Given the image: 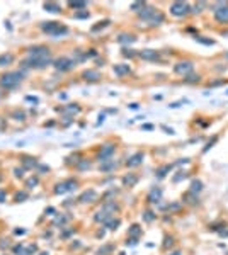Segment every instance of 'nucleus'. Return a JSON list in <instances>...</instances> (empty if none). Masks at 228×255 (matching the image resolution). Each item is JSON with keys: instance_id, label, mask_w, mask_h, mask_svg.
<instances>
[{"instance_id": "1", "label": "nucleus", "mask_w": 228, "mask_h": 255, "mask_svg": "<svg viewBox=\"0 0 228 255\" xmlns=\"http://www.w3.org/2000/svg\"><path fill=\"white\" fill-rule=\"evenodd\" d=\"M140 17H142L143 21H147V22H150L151 26H157V24H160L162 21H164L162 12H158L157 9H150V7L143 9L142 12H140Z\"/></svg>"}, {"instance_id": "2", "label": "nucleus", "mask_w": 228, "mask_h": 255, "mask_svg": "<svg viewBox=\"0 0 228 255\" xmlns=\"http://www.w3.org/2000/svg\"><path fill=\"white\" fill-rule=\"evenodd\" d=\"M21 80H22V73L16 72V73H5L2 76V80H0V83H2L5 89H16L21 83Z\"/></svg>"}, {"instance_id": "3", "label": "nucleus", "mask_w": 228, "mask_h": 255, "mask_svg": "<svg viewBox=\"0 0 228 255\" xmlns=\"http://www.w3.org/2000/svg\"><path fill=\"white\" fill-rule=\"evenodd\" d=\"M41 29L51 36H60V34H67L68 32V29L65 26H61L60 22H44L41 26Z\"/></svg>"}, {"instance_id": "4", "label": "nucleus", "mask_w": 228, "mask_h": 255, "mask_svg": "<svg viewBox=\"0 0 228 255\" xmlns=\"http://www.w3.org/2000/svg\"><path fill=\"white\" fill-rule=\"evenodd\" d=\"M170 12H172V16H175V17H182L189 12V5H187L186 2H174L170 5Z\"/></svg>"}, {"instance_id": "5", "label": "nucleus", "mask_w": 228, "mask_h": 255, "mask_svg": "<svg viewBox=\"0 0 228 255\" xmlns=\"http://www.w3.org/2000/svg\"><path fill=\"white\" fill-rule=\"evenodd\" d=\"M75 63H77L75 60H72V58H65V56H63V58H58V60L55 61V67H56V70L67 72V70H70V68H73Z\"/></svg>"}, {"instance_id": "6", "label": "nucleus", "mask_w": 228, "mask_h": 255, "mask_svg": "<svg viewBox=\"0 0 228 255\" xmlns=\"http://www.w3.org/2000/svg\"><path fill=\"white\" fill-rule=\"evenodd\" d=\"M220 5V9H216L215 10V17H216V21L218 22H228V5L225 2H220L218 3Z\"/></svg>"}, {"instance_id": "7", "label": "nucleus", "mask_w": 228, "mask_h": 255, "mask_svg": "<svg viewBox=\"0 0 228 255\" xmlns=\"http://www.w3.org/2000/svg\"><path fill=\"white\" fill-rule=\"evenodd\" d=\"M174 70H175V73H179V75H187V73L193 72V63H191V61H179Z\"/></svg>"}, {"instance_id": "8", "label": "nucleus", "mask_w": 228, "mask_h": 255, "mask_svg": "<svg viewBox=\"0 0 228 255\" xmlns=\"http://www.w3.org/2000/svg\"><path fill=\"white\" fill-rule=\"evenodd\" d=\"M113 155H114V145H104L102 150L99 151V160L100 162H107V160H111Z\"/></svg>"}, {"instance_id": "9", "label": "nucleus", "mask_w": 228, "mask_h": 255, "mask_svg": "<svg viewBox=\"0 0 228 255\" xmlns=\"http://www.w3.org/2000/svg\"><path fill=\"white\" fill-rule=\"evenodd\" d=\"M95 199H97V192L95 191H87L80 196L82 202H92V201H95Z\"/></svg>"}, {"instance_id": "10", "label": "nucleus", "mask_w": 228, "mask_h": 255, "mask_svg": "<svg viewBox=\"0 0 228 255\" xmlns=\"http://www.w3.org/2000/svg\"><path fill=\"white\" fill-rule=\"evenodd\" d=\"M142 162H143V153H136V155H133L131 158L126 162V165H128V167H136V165H140Z\"/></svg>"}, {"instance_id": "11", "label": "nucleus", "mask_w": 228, "mask_h": 255, "mask_svg": "<svg viewBox=\"0 0 228 255\" xmlns=\"http://www.w3.org/2000/svg\"><path fill=\"white\" fill-rule=\"evenodd\" d=\"M114 73L118 76H124L129 73V67L128 65H114Z\"/></svg>"}, {"instance_id": "12", "label": "nucleus", "mask_w": 228, "mask_h": 255, "mask_svg": "<svg viewBox=\"0 0 228 255\" xmlns=\"http://www.w3.org/2000/svg\"><path fill=\"white\" fill-rule=\"evenodd\" d=\"M140 56H142L143 60H157L158 53H157V51H153V49H145V51L140 53Z\"/></svg>"}, {"instance_id": "13", "label": "nucleus", "mask_w": 228, "mask_h": 255, "mask_svg": "<svg viewBox=\"0 0 228 255\" xmlns=\"http://www.w3.org/2000/svg\"><path fill=\"white\" fill-rule=\"evenodd\" d=\"M43 7H44V9L48 10V12H53V14H58V12H61V7L58 5V3H55V2H46L44 5H43Z\"/></svg>"}, {"instance_id": "14", "label": "nucleus", "mask_w": 228, "mask_h": 255, "mask_svg": "<svg viewBox=\"0 0 228 255\" xmlns=\"http://www.w3.org/2000/svg\"><path fill=\"white\" fill-rule=\"evenodd\" d=\"M84 78L89 80V82H95V80L100 78V76L95 70H87V72H84Z\"/></svg>"}, {"instance_id": "15", "label": "nucleus", "mask_w": 228, "mask_h": 255, "mask_svg": "<svg viewBox=\"0 0 228 255\" xmlns=\"http://www.w3.org/2000/svg\"><path fill=\"white\" fill-rule=\"evenodd\" d=\"M160 196H162V191L158 187H155L153 191L150 192V196H148V201H150V202H157L158 199H160Z\"/></svg>"}, {"instance_id": "16", "label": "nucleus", "mask_w": 228, "mask_h": 255, "mask_svg": "<svg viewBox=\"0 0 228 255\" xmlns=\"http://www.w3.org/2000/svg\"><path fill=\"white\" fill-rule=\"evenodd\" d=\"M12 61H14L12 54H2V56H0V67H7V65H10Z\"/></svg>"}, {"instance_id": "17", "label": "nucleus", "mask_w": 228, "mask_h": 255, "mask_svg": "<svg viewBox=\"0 0 228 255\" xmlns=\"http://www.w3.org/2000/svg\"><path fill=\"white\" fill-rule=\"evenodd\" d=\"M123 182H124V184L128 185V187H131V185H135L136 182H138V175H126Z\"/></svg>"}, {"instance_id": "18", "label": "nucleus", "mask_w": 228, "mask_h": 255, "mask_svg": "<svg viewBox=\"0 0 228 255\" xmlns=\"http://www.w3.org/2000/svg\"><path fill=\"white\" fill-rule=\"evenodd\" d=\"M104 225H106V226L109 228V230H116V228L119 226V220H114V218L111 216V218H109V220H107Z\"/></svg>"}, {"instance_id": "19", "label": "nucleus", "mask_w": 228, "mask_h": 255, "mask_svg": "<svg viewBox=\"0 0 228 255\" xmlns=\"http://www.w3.org/2000/svg\"><path fill=\"white\" fill-rule=\"evenodd\" d=\"M142 233V230H140V226L138 225H133L131 226V230H129V235H131V238H136V236Z\"/></svg>"}, {"instance_id": "20", "label": "nucleus", "mask_w": 228, "mask_h": 255, "mask_svg": "<svg viewBox=\"0 0 228 255\" xmlns=\"http://www.w3.org/2000/svg\"><path fill=\"white\" fill-rule=\"evenodd\" d=\"M107 162H109V160H107ZM116 165H118V163H116V162L104 163V165H100V170H104V172H107V170H111V169H116Z\"/></svg>"}, {"instance_id": "21", "label": "nucleus", "mask_w": 228, "mask_h": 255, "mask_svg": "<svg viewBox=\"0 0 228 255\" xmlns=\"http://www.w3.org/2000/svg\"><path fill=\"white\" fill-rule=\"evenodd\" d=\"M119 43H135V38L133 36H126V34H121L119 36Z\"/></svg>"}, {"instance_id": "22", "label": "nucleus", "mask_w": 228, "mask_h": 255, "mask_svg": "<svg viewBox=\"0 0 228 255\" xmlns=\"http://www.w3.org/2000/svg\"><path fill=\"white\" fill-rule=\"evenodd\" d=\"M201 189H202V184H201L199 180H194L193 185H191V191H193V192H199Z\"/></svg>"}, {"instance_id": "23", "label": "nucleus", "mask_w": 228, "mask_h": 255, "mask_svg": "<svg viewBox=\"0 0 228 255\" xmlns=\"http://www.w3.org/2000/svg\"><path fill=\"white\" fill-rule=\"evenodd\" d=\"M68 191V187H67V182H63V184H60L58 187L55 189V192L56 194H63V192H67Z\"/></svg>"}, {"instance_id": "24", "label": "nucleus", "mask_w": 228, "mask_h": 255, "mask_svg": "<svg viewBox=\"0 0 228 255\" xmlns=\"http://www.w3.org/2000/svg\"><path fill=\"white\" fill-rule=\"evenodd\" d=\"M70 7L72 9H85L87 3L85 2H70Z\"/></svg>"}, {"instance_id": "25", "label": "nucleus", "mask_w": 228, "mask_h": 255, "mask_svg": "<svg viewBox=\"0 0 228 255\" xmlns=\"http://www.w3.org/2000/svg\"><path fill=\"white\" fill-rule=\"evenodd\" d=\"M107 24H109V21H102V22H99V24H97V26H94V27H92V31L94 32H95V31H99V29H102V27H106V26Z\"/></svg>"}, {"instance_id": "26", "label": "nucleus", "mask_w": 228, "mask_h": 255, "mask_svg": "<svg viewBox=\"0 0 228 255\" xmlns=\"http://www.w3.org/2000/svg\"><path fill=\"white\" fill-rule=\"evenodd\" d=\"M169 170H170V167H169V165L162 167V169L158 170V177H164V175H165V172H169Z\"/></svg>"}, {"instance_id": "27", "label": "nucleus", "mask_w": 228, "mask_h": 255, "mask_svg": "<svg viewBox=\"0 0 228 255\" xmlns=\"http://www.w3.org/2000/svg\"><path fill=\"white\" fill-rule=\"evenodd\" d=\"M143 7H145V2H135V3L131 5V9L136 10V9H143Z\"/></svg>"}, {"instance_id": "28", "label": "nucleus", "mask_w": 228, "mask_h": 255, "mask_svg": "<svg viewBox=\"0 0 228 255\" xmlns=\"http://www.w3.org/2000/svg\"><path fill=\"white\" fill-rule=\"evenodd\" d=\"M16 199L17 201H24V199H27V194L26 192H19V194L16 196Z\"/></svg>"}, {"instance_id": "29", "label": "nucleus", "mask_w": 228, "mask_h": 255, "mask_svg": "<svg viewBox=\"0 0 228 255\" xmlns=\"http://www.w3.org/2000/svg\"><path fill=\"white\" fill-rule=\"evenodd\" d=\"M186 82H199V76L198 75H189V78H186Z\"/></svg>"}, {"instance_id": "30", "label": "nucleus", "mask_w": 228, "mask_h": 255, "mask_svg": "<svg viewBox=\"0 0 228 255\" xmlns=\"http://www.w3.org/2000/svg\"><path fill=\"white\" fill-rule=\"evenodd\" d=\"M24 165H26V167H32V165H34V160H32V158H24Z\"/></svg>"}, {"instance_id": "31", "label": "nucleus", "mask_w": 228, "mask_h": 255, "mask_svg": "<svg viewBox=\"0 0 228 255\" xmlns=\"http://www.w3.org/2000/svg\"><path fill=\"white\" fill-rule=\"evenodd\" d=\"M36 252V247L34 245H31V247H27L26 248V255H31V253H34Z\"/></svg>"}, {"instance_id": "32", "label": "nucleus", "mask_w": 228, "mask_h": 255, "mask_svg": "<svg viewBox=\"0 0 228 255\" xmlns=\"http://www.w3.org/2000/svg\"><path fill=\"white\" fill-rule=\"evenodd\" d=\"M38 184V178H29L27 180V187H32V185Z\"/></svg>"}, {"instance_id": "33", "label": "nucleus", "mask_w": 228, "mask_h": 255, "mask_svg": "<svg viewBox=\"0 0 228 255\" xmlns=\"http://www.w3.org/2000/svg\"><path fill=\"white\" fill-rule=\"evenodd\" d=\"M123 54H124V56H129V58L135 56V53H133L131 49H124V51H123Z\"/></svg>"}, {"instance_id": "34", "label": "nucleus", "mask_w": 228, "mask_h": 255, "mask_svg": "<svg viewBox=\"0 0 228 255\" xmlns=\"http://www.w3.org/2000/svg\"><path fill=\"white\" fill-rule=\"evenodd\" d=\"M196 39H198L199 43H204V44H213V41H211V39H201V38H196Z\"/></svg>"}, {"instance_id": "35", "label": "nucleus", "mask_w": 228, "mask_h": 255, "mask_svg": "<svg viewBox=\"0 0 228 255\" xmlns=\"http://www.w3.org/2000/svg\"><path fill=\"white\" fill-rule=\"evenodd\" d=\"M145 220H147V221H151V220H153V216H151L150 211H147V213H145Z\"/></svg>"}, {"instance_id": "36", "label": "nucleus", "mask_w": 228, "mask_h": 255, "mask_svg": "<svg viewBox=\"0 0 228 255\" xmlns=\"http://www.w3.org/2000/svg\"><path fill=\"white\" fill-rule=\"evenodd\" d=\"M5 197H7V194H5L3 191H0V202H3V201H5Z\"/></svg>"}, {"instance_id": "37", "label": "nucleus", "mask_w": 228, "mask_h": 255, "mask_svg": "<svg viewBox=\"0 0 228 255\" xmlns=\"http://www.w3.org/2000/svg\"><path fill=\"white\" fill-rule=\"evenodd\" d=\"M172 245V238H165V247H170Z\"/></svg>"}, {"instance_id": "38", "label": "nucleus", "mask_w": 228, "mask_h": 255, "mask_svg": "<svg viewBox=\"0 0 228 255\" xmlns=\"http://www.w3.org/2000/svg\"><path fill=\"white\" fill-rule=\"evenodd\" d=\"M77 17H89V12H80L77 14Z\"/></svg>"}, {"instance_id": "39", "label": "nucleus", "mask_w": 228, "mask_h": 255, "mask_svg": "<svg viewBox=\"0 0 228 255\" xmlns=\"http://www.w3.org/2000/svg\"><path fill=\"white\" fill-rule=\"evenodd\" d=\"M16 175H17V177H22V170L17 169V170H16Z\"/></svg>"}, {"instance_id": "40", "label": "nucleus", "mask_w": 228, "mask_h": 255, "mask_svg": "<svg viewBox=\"0 0 228 255\" xmlns=\"http://www.w3.org/2000/svg\"><path fill=\"white\" fill-rule=\"evenodd\" d=\"M172 255H180V252H174Z\"/></svg>"}, {"instance_id": "41", "label": "nucleus", "mask_w": 228, "mask_h": 255, "mask_svg": "<svg viewBox=\"0 0 228 255\" xmlns=\"http://www.w3.org/2000/svg\"><path fill=\"white\" fill-rule=\"evenodd\" d=\"M226 58H228V53H226Z\"/></svg>"}, {"instance_id": "42", "label": "nucleus", "mask_w": 228, "mask_h": 255, "mask_svg": "<svg viewBox=\"0 0 228 255\" xmlns=\"http://www.w3.org/2000/svg\"><path fill=\"white\" fill-rule=\"evenodd\" d=\"M0 178H2V177H0Z\"/></svg>"}]
</instances>
